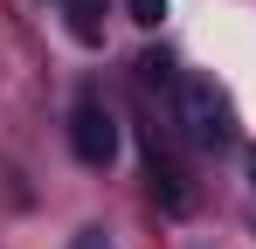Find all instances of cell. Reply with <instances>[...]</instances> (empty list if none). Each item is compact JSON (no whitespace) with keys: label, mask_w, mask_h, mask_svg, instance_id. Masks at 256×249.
Here are the masks:
<instances>
[{"label":"cell","mask_w":256,"mask_h":249,"mask_svg":"<svg viewBox=\"0 0 256 249\" xmlns=\"http://www.w3.org/2000/svg\"><path fill=\"white\" fill-rule=\"evenodd\" d=\"M250 180H256V146H250Z\"/></svg>","instance_id":"6"},{"label":"cell","mask_w":256,"mask_h":249,"mask_svg":"<svg viewBox=\"0 0 256 249\" xmlns=\"http://www.w3.org/2000/svg\"><path fill=\"white\" fill-rule=\"evenodd\" d=\"M70 249H111V236H104V228H76V242Z\"/></svg>","instance_id":"5"},{"label":"cell","mask_w":256,"mask_h":249,"mask_svg":"<svg viewBox=\"0 0 256 249\" xmlns=\"http://www.w3.org/2000/svg\"><path fill=\"white\" fill-rule=\"evenodd\" d=\"M70 152L84 166H111L118 160V118L97 97H76V111H70Z\"/></svg>","instance_id":"2"},{"label":"cell","mask_w":256,"mask_h":249,"mask_svg":"<svg viewBox=\"0 0 256 249\" xmlns=\"http://www.w3.org/2000/svg\"><path fill=\"white\" fill-rule=\"evenodd\" d=\"M173 118H180V132H187V146H201V152H214V146L236 138L228 90H222L214 76H173Z\"/></svg>","instance_id":"1"},{"label":"cell","mask_w":256,"mask_h":249,"mask_svg":"<svg viewBox=\"0 0 256 249\" xmlns=\"http://www.w3.org/2000/svg\"><path fill=\"white\" fill-rule=\"evenodd\" d=\"M125 7H132L138 28H160V21H166V0H125Z\"/></svg>","instance_id":"4"},{"label":"cell","mask_w":256,"mask_h":249,"mask_svg":"<svg viewBox=\"0 0 256 249\" xmlns=\"http://www.w3.org/2000/svg\"><path fill=\"white\" fill-rule=\"evenodd\" d=\"M97 7H104V0H70V35H76V42H97V35H104Z\"/></svg>","instance_id":"3"}]
</instances>
